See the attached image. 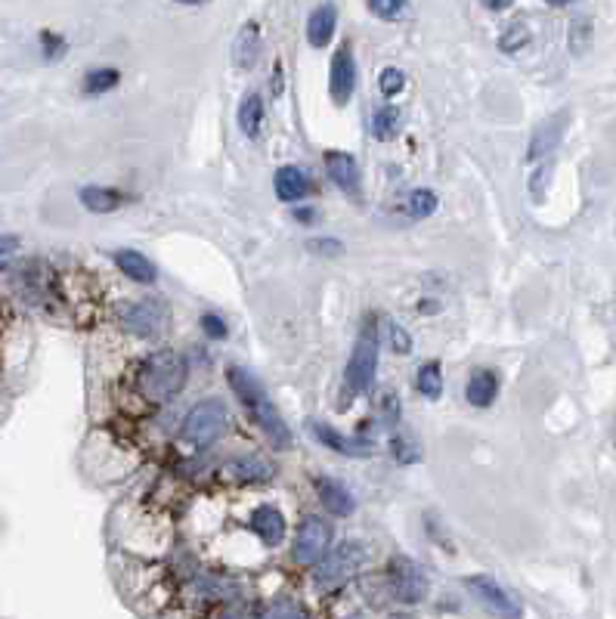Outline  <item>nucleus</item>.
I'll use <instances>...</instances> for the list:
<instances>
[{
  "label": "nucleus",
  "instance_id": "obj_27",
  "mask_svg": "<svg viewBox=\"0 0 616 619\" xmlns=\"http://www.w3.org/2000/svg\"><path fill=\"white\" fill-rule=\"evenodd\" d=\"M121 75L115 69H93L87 78H84V93L87 96H100V93H109L112 87H118Z\"/></svg>",
  "mask_w": 616,
  "mask_h": 619
},
{
  "label": "nucleus",
  "instance_id": "obj_42",
  "mask_svg": "<svg viewBox=\"0 0 616 619\" xmlns=\"http://www.w3.org/2000/svg\"><path fill=\"white\" fill-rule=\"evenodd\" d=\"M387 619H412V616H406V613H394V616H387Z\"/></svg>",
  "mask_w": 616,
  "mask_h": 619
},
{
  "label": "nucleus",
  "instance_id": "obj_26",
  "mask_svg": "<svg viewBox=\"0 0 616 619\" xmlns=\"http://www.w3.org/2000/svg\"><path fill=\"white\" fill-rule=\"evenodd\" d=\"M397 127H400V112L394 106H384L372 115V134L375 140H391L397 134Z\"/></svg>",
  "mask_w": 616,
  "mask_h": 619
},
{
  "label": "nucleus",
  "instance_id": "obj_2",
  "mask_svg": "<svg viewBox=\"0 0 616 619\" xmlns=\"http://www.w3.org/2000/svg\"><path fill=\"white\" fill-rule=\"evenodd\" d=\"M366 558H369V551L363 542H356V539L341 542L329 558H322L313 567V585L319 592H338L341 585H347L356 573L363 570Z\"/></svg>",
  "mask_w": 616,
  "mask_h": 619
},
{
  "label": "nucleus",
  "instance_id": "obj_15",
  "mask_svg": "<svg viewBox=\"0 0 616 619\" xmlns=\"http://www.w3.org/2000/svg\"><path fill=\"white\" fill-rule=\"evenodd\" d=\"M273 189H276V195H279L282 202H301V199H307V195H310L313 183H310V177L301 168L285 165V168L276 171Z\"/></svg>",
  "mask_w": 616,
  "mask_h": 619
},
{
  "label": "nucleus",
  "instance_id": "obj_20",
  "mask_svg": "<svg viewBox=\"0 0 616 619\" xmlns=\"http://www.w3.org/2000/svg\"><path fill=\"white\" fill-rule=\"evenodd\" d=\"M257 53H261V25H257V22H248V25H242V31L236 35L233 62L239 65L242 72H248L251 65L257 62Z\"/></svg>",
  "mask_w": 616,
  "mask_h": 619
},
{
  "label": "nucleus",
  "instance_id": "obj_38",
  "mask_svg": "<svg viewBox=\"0 0 616 619\" xmlns=\"http://www.w3.org/2000/svg\"><path fill=\"white\" fill-rule=\"evenodd\" d=\"M41 41L47 44V47H44L47 59H56V56H62V53H66V41H62V38H56V35H50V31H44V35H41Z\"/></svg>",
  "mask_w": 616,
  "mask_h": 619
},
{
  "label": "nucleus",
  "instance_id": "obj_12",
  "mask_svg": "<svg viewBox=\"0 0 616 619\" xmlns=\"http://www.w3.org/2000/svg\"><path fill=\"white\" fill-rule=\"evenodd\" d=\"M310 434L326 446V449H332V452H341V455H350V459H363V455H372L375 449L366 443V440H353V437H344V434H338L332 425H326V421H310Z\"/></svg>",
  "mask_w": 616,
  "mask_h": 619
},
{
  "label": "nucleus",
  "instance_id": "obj_33",
  "mask_svg": "<svg viewBox=\"0 0 616 619\" xmlns=\"http://www.w3.org/2000/svg\"><path fill=\"white\" fill-rule=\"evenodd\" d=\"M527 41H530L527 28H524V25H514V31H508V35H502L499 47H502L505 53H514V50H521V47H524Z\"/></svg>",
  "mask_w": 616,
  "mask_h": 619
},
{
  "label": "nucleus",
  "instance_id": "obj_11",
  "mask_svg": "<svg viewBox=\"0 0 616 619\" xmlns=\"http://www.w3.org/2000/svg\"><path fill=\"white\" fill-rule=\"evenodd\" d=\"M248 409H251V415H254V421H257V428L267 434V440H270L276 449H288V446H291V431H288V425L282 421L279 409L270 403V397L257 400V403L248 406Z\"/></svg>",
  "mask_w": 616,
  "mask_h": 619
},
{
  "label": "nucleus",
  "instance_id": "obj_24",
  "mask_svg": "<svg viewBox=\"0 0 616 619\" xmlns=\"http://www.w3.org/2000/svg\"><path fill=\"white\" fill-rule=\"evenodd\" d=\"M440 199H437V192L431 189H412L409 192V199H406V214L415 217V220H425L437 211Z\"/></svg>",
  "mask_w": 616,
  "mask_h": 619
},
{
  "label": "nucleus",
  "instance_id": "obj_19",
  "mask_svg": "<svg viewBox=\"0 0 616 619\" xmlns=\"http://www.w3.org/2000/svg\"><path fill=\"white\" fill-rule=\"evenodd\" d=\"M115 264H118V270L127 276V279H134V282H140V285H152L155 279H158V270H155V264L149 257H143L140 251H115Z\"/></svg>",
  "mask_w": 616,
  "mask_h": 619
},
{
  "label": "nucleus",
  "instance_id": "obj_29",
  "mask_svg": "<svg viewBox=\"0 0 616 619\" xmlns=\"http://www.w3.org/2000/svg\"><path fill=\"white\" fill-rule=\"evenodd\" d=\"M589 41H592V22L589 19H573L570 22V47H573V53L579 56L582 50L589 47Z\"/></svg>",
  "mask_w": 616,
  "mask_h": 619
},
{
  "label": "nucleus",
  "instance_id": "obj_14",
  "mask_svg": "<svg viewBox=\"0 0 616 619\" xmlns=\"http://www.w3.org/2000/svg\"><path fill=\"white\" fill-rule=\"evenodd\" d=\"M326 168L338 189H344L350 199H360V168L350 152H326Z\"/></svg>",
  "mask_w": 616,
  "mask_h": 619
},
{
  "label": "nucleus",
  "instance_id": "obj_23",
  "mask_svg": "<svg viewBox=\"0 0 616 619\" xmlns=\"http://www.w3.org/2000/svg\"><path fill=\"white\" fill-rule=\"evenodd\" d=\"M261 124H264V103H261V96L257 93H248L242 106H239V127H242V134L245 137H257L261 134Z\"/></svg>",
  "mask_w": 616,
  "mask_h": 619
},
{
  "label": "nucleus",
  "instance_id": "obj_10",
  "mask_svg": "<svg viewBox=\"0 0 616 619\" xmlns=\"http://www.w3.org/2000/svg\"><path fill=\"white\" fill-rule=\"evenodd\" d=\"M567 118H570L567 112H558V115L545 118V121L533 130L530 149H527V158H530V161H539V158L551 155V152H555V149L561 146L564 130H567Z\"/></svg>",
  "mask_w": 616,
  "mask_h": 619
},
{
  "label": "nucleus",
  "instance_id": "obj_28",
  "mask_svg": "<svg viewBox=\"0 0 616 619\" xmlns=\"http://www.w3.org/2000/svg\"><path fill=\"white\" fill-rule=\"evenodd\" d=\"M267 619H310L295 598H276L267 610Z\"/></svg>",
  "mask_w": 616,
  "mask_h": 619
},
{
  "label": "nucleus",
  "instance_id": "obj_9",
  "mask_svg": "<svg viewBox=\"0 0 616 619\" xmlns=\"http://www.w3.org/2000/svg\"><path fill=\"white\" fill-rule=\"evenodd\" d=\"M356 87V62L350 44H341L338 53L332 56V75H329V90L338 106H347Z\"/></svg>",
  "mask_w": 616,
  "mask_h": 619
},
{
  "label": "nucleus",
  "instance_id": "obj_17",
  "mask_svg": "<svg viewBox=\"0 0 616 619\" xmlns=\"http://www.w3.org/2000/svg\"><path fill=\"white\" fill-rule=\"evenodd\" d=\"M251 530L257 533V539H264L267 545H279L285 539V517L273 505H261V508H254V514H251Z\"/></svg>",
  "mask_w": 616,
  "mask_h": 619
},
{
  "label": "nucleus",
  "instance_id": "obj_18",
  "mask_svg": "<svg viewBox=\"0 0 616 619\" xmlns=\"http://www.w3.org/2000/svg\"><path fill=\"white\" fill-rule=\"evenodd\" d=\"M465 394H468V403L477 406V409L493 406V400L499 394V375L493 369H474L471 378H468Z\"/></svg>",
  "mask_w": 616,
  "mask_h": 619
},
{
  "label": "nucleus",
  "instance_id": "obj_16",
  "mask_svg": "<svg viewBox=\"0 0 616 619\" xmlns=\"http://www.w3.org/2000/svg\"><path fill=\"white\" fill-rule=\"evenodd\" d=\"M335 25H338V10L332 4H319L310 19H307V41L310 47L322 50V47H329L332 38H335Z\"/></svg>",
  "mask_w": 616,
  "mask_h": 619
},
{
  "label": "nucleus",
  "instance_id": "obj_34",
  "mask_svg": "<svg viewBox=\"0 0 616 619\" xmlns=\"http://www.w3.org/2000/svg\"><path fill=\"white\" fill-rule=\"evenodd\" d=\"M387 335H391V344H394L397 353H409L412 350V338L400 329L394 319H387Z\"/></svg>",
  "mask_w": 616,
  "mask_h": 619
},
{
  "label": "nucleus",
  "instance_id": "obj_36",
  "mask_svg": "<svg viewBox=\"0 0 616 619\" xmlns=\"http://www.w3.org/2000/svg\"><path fill=\"white\" fill-rule=\"evenodd\" d=\"M381 409H384V421H387V425H397V418H400V400H397V394H391V390H387V397L381 400Z\"/></svg>",
  "mask_w": 616,
  "mask_h": 619
},
{
  "label": "nucleus",
  "instance_id": "obj_21",
  "mask_svg": "<svg viewBox=\"0 0 616 619\" xmlns=\"http://www.w3.org/2000/svg\"><path fill=\"white\" fill-rule=\"evenodd\" d=\"M226 381H230V387L236 390L239 400H242L245 406H254L257 400H264V397H267L264 381L257 378L254 372L242 369V366H230V372H226Z\"/></svg>",
  "mask_w": 616,
  "mask_h": 619
},
{
  "label": "nucleus",
  "instance_id": "obj_40",
  "mask_svg": "<svg viewBox=\"0 0 616 619\" xmlns=\"http://www.w3.org/2000/svg\"><path fill=\"white\" fill-rule=\"evenodd\" d=\"M295 217H298L301 223H313V220H316V211L304 208V211H295Z\"/></svg>",
  "mask_w": 616,
  "mask_h": 619
},
{
  "label": "nucleus",
  "instance_id": "obj_41",
  "mask_svg": "<svg viewBox=\"0 0 616 619\" xmlns=\"http://www.w3.org/2000/svg\"><path fill=\"white\" fill-rule=\"evenodd\" d=\"M273 81H276V93H282V65L279 62H276V78Z\"/></svg>",
  "mask_w": 616,
  "mask_h": 619
},
{
  "label": "nucleus",
  "instance_id": "obj_22",
  "mask_svg": "<svg viewBox=\"0 0 616 619\" xmlns=\"http://www.w3.org/2000/svg\"><path fill=\"white\" fill-rule=\"evenodd\" d=\"M121 195L115 189L106 186H84L81 189V205L93 214H112L115 208H121Z\"/></svg>",
  "mask_w": 616,
  "mask_h": 619
},
{
  "label": "nucleus",
  "instance_id": "obj_37",
  "mask_svg": "<svg viewBox=\"0 0 616 619\" xmlns=\"http://www.w3.org/2000/svg\"><path fill=\"white\" fill-rule=\"evenodd\" d=\"M16 248H19V239H16V236H0V273L7 270V264H10V257H13Z\"/></svg>",
  "mask_w": 616,
  "mask_h": 619
},
{
  "label": "nucleus",
  "instance_id": "obj_31",
  "mask_svg": "<svg viewBox=\"0 0 616 619\" xmlns=\"http://www.w3.org/2000/svg\"><path fill=\"white\" fill-rule=\"evenodd\" d=\"M403 87H406V75H403L400 69H384V72L378 75V90H381L384 96H397Z\"/></svg>",
  "mask_w": 616,
  "mask_h": 619
},
{
  "label": "nucleus",
  "instance_id": "obj_13",
  "mask_svg": "<svg viewBox=\"0 0 616 619\" xmlns=\"http://www.w3.org/2000/svg\"><path fill=\"white\" fill-rule=\"evenodd\" d=\"M313 486H316L319 502L326 505L329 514H335V517H350V514L356 511L353 493L347 490L341 480H335V477H316Z\"/></svg>",
  "mask_w": 616,
  "mask_h": 619
},
{
  "label": "nucleus",
  "instance_id": "obj_7",
  "mask_svg": "<svg viewBox=\"0 0 616 619\" xmlns=\"http://www.w3.org/2000/svg\"><path fill=\"white\" fill-rule=\"evenodd\" d=\"M329 545H332V527L322 517H307L295 536L291 555H295V561L304 567H316L322 558H326Z\"/></svg>",
  "mask_w": 616,
  "mask_h": 619
},
{
  "label": "nucleus",
  "instance_id": "obj_6",
  "mask_svg": "<svg viewBox=\"0 0 616 619\" xmlns=\"http://www.w3.org/2000/svg\"><path fill=\"white\" fill-rule=\"evenodd\" d=\"M465 585H468V592L477 598V604L486 607V613H493L496 619H521L524 616L521 601H517L508 589H502L496 579H490V576H468Z\"/></svg>",
  "mask_w": 616,
  "mask_h": 619
},
{
  "label": "nucleus",
  "instance_id": "obj_30",
  "mask_svg": "<svg viewBox=\"0 0 616 619\" xmlns=\"http://www.w3.org/2000/svg\"><path fill=\"white\" fill-rule=\"evenodd\" d=\"M369 13L378 16V19H384V22H391V19H397V16L406 13V4H403V0H372Z\"/></svg>",
  "mask_w": 616,
  "mask_h": 619
},
{
  "label": "nucleus",
  "instance_id": "obj_8",
  "mask_svg": "<svg viewBox=\"0 0 616 619\" xmlns=\"http://www.w3.org/2000/svg\"><path fill=\"white\" fill-rule=\"evenodd\" d=\"M387 576H391V589L397 595V601L403 604H421L428 598V576L415 561L409 558H394L391 567H387Z\"/></svg>",
  "mask_w": 616,
  "mask_h": 619
},
{
  "label": "nucleus",
  "instance_id": "obj_3",
  "mask_svg": "<svg viewBox=\"0 0 616 619\" xmlns=\"http://www.w3.org/2000/svg\"><path fill=\"white\" fill-rule=\"evenodd\" d=\"M378 319L366 316L360 338H356V347L350 353V363L344 372V384L350 394H369V387L375 384V372H378Z\"/></svg>",
  "mask_w": 616,
  "mask_h": 619
},
{
  "label": "nucleus",
  "instance_id": "obj_1",
  "mask_svg": "<svg viewBox=\"0 0 616 619\" xmlns=\"http://www.w3.org/2000/svg\"><path fill=\"white\" fill-rule=\"evenodd\" d=\"M183 381H186V363L174 350H155L143 363V372H140L143 394L155 403H165V400L177 397Z\"/></svg>",
  "mask_w": 616,
  "mask_h": 619
},
{
  "label": "nucleus",
  "instance_id": "obj_39",
  "mask_svg": "<svg viewBox=\"0 0 616 619\" xmlns=\"http://www.w3.org/2000/svg\"><path fill=\"white\" fill-rule=\"evenodd\" d=\"M310 251H319V254H341V242H332V239H316V242H310Z\"/></svg>",
  "mask_w": 616,
  "mask_h": 619
},
{
  "label": "nucleus",
  "instance_id": "obj_32",
  "mask_svg": "<svg viewBox=\"0 0 616 619\" xmlns=\"http://www.w3.org/2000/svg\"><path fill=\"white\" fill-rule=\"evenodd\" d=\"M391 452H394V459H397L400 465H412V462L421 459V449H418L415 443H409L406 437H394V440H391Z\"/></svg>",
  "mask_w": 616,
  "mask_h": 619
},
{
  "label": "nucleus",
  "instance_id": "obj_4",
  "mask_svg": "<svg viewBox=\"0 0 616 619\" xmlns=\"http://www.w3.org/2000/svg\"><path fill=\"white\" fill-rule=\"evenodd\" d=\"M226 425H230V412L220 400H202L189 409L186 421H183V440L196 449H208L214 440L223 437Z\"/></svg>",
  "mask_w": 616,
  "mask_h": 619
},
{
  "label": "nucleus",
  "instance_id": "obj_35",
  "mask_svg": "<svg viewBox=\"0 0 616 619\" xmlns=\"http://www.w3.org/2000/svg\"><path fill=\"white\" fill-rule=\"evenodd\" d=\"M202 329H205L208 338H217V341L226 338V325H223V319L214 316V313H205V316H202Z\"/></svg>",
  "mask_w": 616,
  "mask_h": 619
},
{
  "label": "nucleus",
  "instance_id": "obj_25",
  "mask_svg": "<svg viewBox=\"0 0 616 619\" xmlns=\"http://www.w3.org/2000/svg\"><path fill=\"white\" fill-rule=\"evenodd\" d=\"M415 387L425 394L428 400H437L443 394V372L437 363H425L418 369V378H415Z\"/></svg>",
  "mask_w": 616,
  "mask_h": 619
},
{
  "label": "nucleus",
  "instance_id": "obj_5",
  "mask_svg": "<svg viewBox=\"0 0 616 619\" xmlns=\"http://www.w3.org/2000/svg\"><path fill=\"white\" fill-rule=\"evenodd\" d=\"M118 319L131 335L155 338L168 322V307H165V301H158V298H143V301H134V304H121Z\"/></svg>",
  "mask_w": 616,
  "mask_h": 619
}]
</instances>
